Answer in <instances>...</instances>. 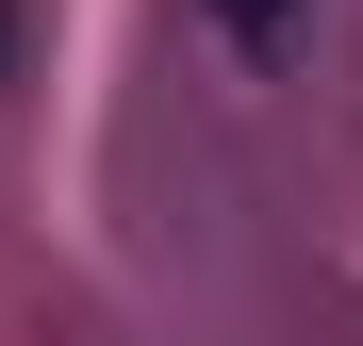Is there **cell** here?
Returning <instances> with one entry per match:
<instances>
[{
  "label": "cell",
  "mask_w": 363,
  "mask_h": 346,
  "mask_svg": "<svg viewBox=\"0 0 363 346\" xmlns=\"http://www.w3.org/2000/svg\"><path fill=\"white\" fill-rule=\"evenodd\" d=\"M199 17H215L231 50H281V33H297V0H199Z\"/></svg>",
  "instance_id": "obj_1"
}]
</instances>
